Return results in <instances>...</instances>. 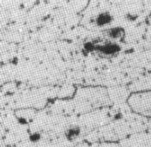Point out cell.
I'll list each match as a JSON object with an SVG mask.
<instances>
[{"mask_svg": "<svg viewBox=\"0 0 151 147\" xmlns=\"http://www.w3.org/2000/svg\"><path fill=\"white\" fill-rule=\"evenodd\" d=\"M41 133H39V132H35L33 133H31L29 136H28V140L33 143V144H36V143H39L40 140H41Z\"/></svg>", "mask_w": 151, "mask_h": 147, "instance_id": "cell-5", "label": "cell"}, {"mask_svg": "<svg viewBox=\"0 0 151 147\" xmlns=\"http://www.w3.org/2000/svg\"><path fill=\"white\" fill-rule=\"evenodd\" d=\"M96 45L93 41H86L83 43V50L86 51L87 53H91L95 51L96 48Z\"/></svg>", "mask_w": 151, "mask_h": 147, "instance_id": "cell-6", "label": "cell"}, {"mask_svg": "<svg viewBox=\"0 0 151 147\" xmlns=\"http://www.w3.org/2000/svg\"><path fill=\"white\" fill-rule=\"evenodd\" d=\"M82 134V129L79 126H70L65 131V137L69 141H74Z\"/></svg>", "mask_w": 151, "mask_h": 147, "instance_id": "cell-4", "label": "cell"}, {"mask_svg": "<svg viewBox=\"0 0 151 147\" xmlns=\"http://www.w3.org/2000/svg\"><path fill=\"white\" fill-rule=\"evenodd\" d=\"M106 35L109 37L113 41L122 40L125 35V30L121 26H116L108 28L106 30Z\"/></svg>", "mask_w": 151, "mask_h": 147, "instance_id": "cell-3", "label": "cell"}, {"mask_svg": "<svg viewBox=\"0 0 151 147\" xmlns=\"http://www.w3.org/2000/svg\"><path fill=\"white\" fill-rule=\"evenodd\" d=\"M121 50H122L121 45L119 42L113 41L97 44L95 48V52L104 55H116L119 53H120Z\"/></svg>", "mask_w": 151, "mask_h": 147, "instance_id": "cell-1", "label": "cell"}, {"mask_svg": "<svg viewBox=\"0 0 151 147\" xmlns=\"http://www.w3.org/2000/svg\"><path fill=\"white\" fill-rule=\"evenodd\" d=\"M114 20L113 14L107 10L98 13L94 18V23L98 27H106L110 25Z\"/></svg>", "mask_w": 151, "mask_h": 147, "instance_id": "cell-2", "label": "cell"}]
</instances>
